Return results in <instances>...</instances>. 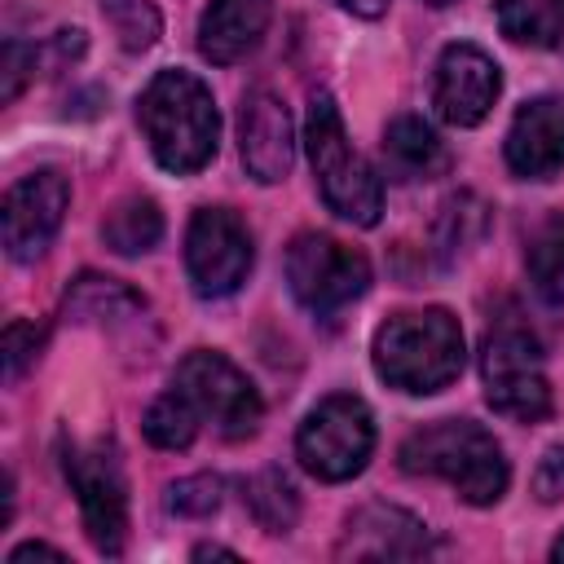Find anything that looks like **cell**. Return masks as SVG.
Returning a JSON list of instances; mask_svg holds the SVG:
<instances>
[{
  "label": "cell",
  "mask_w": 564,
  "mask_h": 564,
  "mask_svg": "<svg viewBox=\"0 0 564 564\" xmlns=\"http://www.w3.org/2000/svg\"><path fill=\"white\" fill-rule=\"evenodd\" d=\"M533 498L538 502H560L564 498V445H551L538 467H533Z\"/></svg>",
  "instance_id": "f1b7e54d"
},
{
  "label": "cell",
  "mask_w": 564,
  "mask_h": 564,
  "mask_svg": "<svg viewBox=\"0 0 564 564\" xmlns=\"http://www.w3.org/2000/svg\"><path fill=\"white\" fill-rule=\"evenodd\" d=\"M26 560H66L57 546H44V542H22L9 551V564H26Z\"/></svg>",
  "instance_id": "f546056e"
},
{
  "label": "cell",
  "mask_w": 564,
  "mask_h": 564,
  "mask_svg": "<svg viewBox=\"0 0 564 564\" xmlns=\"http://www.w3.org/2000/svg\"><path fill=\"white\" fill-rule=\"evenodd\" d=\"M489 229V207L476 198V194H454L445 198L441 207V220H436V251L445 260H458L463 251H471Z\"/></svg>",
  "instance_id": "cb8c5ba5"
},
{
  "label": "cell",
  "mask_w": 564,
  "mask_h": 564,
  "mask_svg": "<svg viewBox=\"0 0 564 564\" xmlns=\"http://www.w3.org/2000/svg\"><path fill=\"white\" fill-rule=\"evenodd\" d=\"M172 388H181L189 397V405L198 410V419L212 423L225 441L256 436V427L264 419V401H260L256 383L225 352H212V348L185 352L172 375Z\"/></svg>",
  "instance_id": "ba28073f"
},
{
  "label": "cell",
  "mask_w": 564,
  "mask_h": 564,
  "mask_svg": "<svg viewBox=\"0 0 564 564\" xmlns=\"http://www.w3.org/2000/svg\"><path fill=\"white\" fill-rule=\"evenodd\" d=\"M304 145H308V167L317 181L322 203L348 220V225H379L383 212V181L375 176V167L352 150L339 106L326 88H317L308 97V119H304Z\"/></svg>",
  "instance_id": "277c9868"
},
{
  "label": "cell",
  "mask_w": 564,
  "mask_h": 564,
  "mask_svg": "<svg viewBox=\"0 0 564 564\" xmlns=\"http://www.w3.org/2000/svg\"><path fill=\"white\" fill-rule=\"evenodd\" d=\"M286 282L308 313L330 317L370 291V260L357 247L308 229V234H295L286 247Z\"/></svg>",
  "instance_id": "52a82bcc"
},
{
  "label": "cell",
  "mask_w": 564,
  "mask_h": 564,
  "mask_svg": "<svg viewBox=\"0 0 564 564\" xmlns=\"http://www.w3.org/2000/svg\"><path fill=\"white\" fill-rule=\"evenodd\" d=\"M35 62H40V53H35L31 44L4 40V62H0V97H4V101H13V97L22 93V84L31 79Z\"/></svg>",
  "instance_id": "83f0119b"
},
{
  "label": "cell",
  "mask_w": 564,
  "mask_h": 564,
  "mask_svg": "<svg viewBox=\"0 0 564 564\" xmlns=\"http://www.w3.org/2000/svg\"><path fill=\"white\" fill-rule=\"evenodd\" d=\"M427 4H454V0H427Z\"/></svg>",
  "instance_id": "836d02e7"
},
{
  "label": "cell",
  "mask_w": 564,
  "mask_h": 564,
  "mask_svg": "<svg viewBox=\"0 0 564 564\" xmlns=\"http://www.w3.org/2000/svg\"><path fill=\"white\" fill-rule=\"evenodd\" d=\"M485 401L494 414L516 423H542L551 414V383L542 375V344L520 322H498L480 344Z\"/></svg>",
  "instance_id": "8992f818"
},
{
  "label": "cell",
  "mask_w": 564,
  "mask_h": 564,
  "mask_svg": "<svg viewBox=\"0 0 564 564\" xmlns=\"http://www.w3.org/2000/svg\"><path fill=\"white\" fill-rule=\"evenodd\" d=\"M101 238H106V247L115 256H145V251H154L159 238H163V212H159V203L145 198V194L119 198L106 212V220H101Z\"/></svg>",
  "instance_id": "ac0fdd59"
},
{
  "label": "cell",
  "mask_w": 564,
  "mask_h": 564,
  "mask_svg": "<svg viewBox=\"0 0 564 564\" xmlns=\"http://www.w3.org/2000/svg\"><path fill=\"white\" fill-rule=\"evenodd\" d=\"M40 344H44V326L26 322V317H13L0 335V357H4V383H18L22 370L40 357Z\"/></svg>",
  "instance_id": "4316f807"
},
{
  "label": "cell",
  "mask_w": 564,
  "mask_h": 564,
  "mask_svg": "<svg viewBox=\"0 0 564 564\" xmlns=\"http://www.w3.org/2000/svg\"><path fill=\"white\" fill-rule=\"evenodd\" d=\"M494 13L511 44L551 48L564 40V0H494Z\"/></svg>",
  "instance_id": "d6986e66"
},
{
  "label": "cell",
  "mask_w": 564,
  "mask_h": 564,
  "mask_svg": "<svg viewBox=\"0 0 564 564\" xmlns=\"http://www.w3.org/2000/svg\"><path fill=\"white\" fill-rule=\"evenodd\" d=\"M529 282L546 304H564V212H551L529 234Z\"/></svg>",
  "instance_id": "7402d4cb"
},
{
  "label": "cell",
  "mask_w": 564,
  "mask_h": 564,
  "mask_svg": "<svg viewBox=\"0 0 564 564\" xmlns=\"http://www.w3.org/2000/svg\"><path fill=\"white\" fill-rule=\"evenodd\" d=\"M198 427H203V419H198V410L189 405V397L181 388H167L159 401H150V410L141 419L145 441L159 445V449H189Z\"/></svg>",
  "instance_id": "603a6c76"
},
{
  "label": "cell",
  "mask_w": 564,
  "mask_h": 564,
  "mask_svg": "<svg viewBox=\"0 0 564 564\" xmlns=\"http://www.w3.org/2000/svg\"><path fill=\"white\" fill-rule=\"evenodd\" d=\"M212 555H220V560H238V555L225 551V546H194V560H212Z\"/></svg>",
  "instance_id": "1f68e13d"
},
{
  "label": "cell",
  "mask_w": 564,
  "mask_h": 564,
  "mask_svg": "<svg viewBox=\"0 0 564 564\" xmlns=\"http://www.w3.org/2000/svg\"><path fill=\"white\" fill-rule=\"evenodd\" d=\"M502 93V70L480 44H445L432 70V106L454 128H476Z\"/></svg>",
  "instance_id": "7c38bea8"
},
{
  "label": "cell",
  "mask_w": 564,
  "mask_h": 564,
  "mask_svg": "<svg viewBox=\"0 0 564 564\" xmlns=\"http://www.w3.org/2000/svg\"><path fill=\"white\" fill-rule=\"evenodd\" d=\"M507 167L524 181H546L564 167V97H533L516 110L507 141Z\"/></svg>",
  "instance_id": "9a60e30c"
},
{
  "label": "cell",
  "mask_w": 564,
  "mask_h": 564,
  "mask_svg": "<svg viewBox=\"0 0 564 564\" xmlns=\"http://www.w3.org/2000/svg\"><path fill=\"white\" fill-rule=\"evenodd\" d=\"M256 264L251 229L229 207H198L185 229V273L194 295L225 300L234 295Z\"/></svg>",
  "instance_id": "9c48e42d"
},
{
  "label": "cell",
  "mask_w": 564,
  "mask_h": 564,
  "mask_svg": "<svg viewBox=\"0 0 564 564\" xmlns=\"http://www.w3.org/2000/svg\"><path fill=\"white\" fill-rule=\"evenodd\" d=\"M66 313H75L79 322H119V317L145 313V300L132 286H123L119 278L79 273L66 291Z\"/></svg>",
  "instance_id": "ffe728a7"
},
{
  "label": "cell",
  "mask_w": 564,
  "mask_h": 564,
  "mask_svg": "<svg viewBox=\"0 0 564 564\" xmlns=\"http://www.w3.org/2000/svg\"><path fill=\"white\" fill-rule=\"evenodd\" d=\"M273 0H212L198 18V53L216 66H234L264 40Z\"/></svg>",
  "instance_id": "2e32d148"
},
{
  "label": "cell",
  "mask_w": 564,
  "mask_h": 564,
  "mask_svg": "<svg viewBox=\"0 0 564 564\" xmlns=\"http://www.w3.org/2000/svg\"><path fill=\"white\" fill-rule=\"evenodd\" d=\"M379 154H383V172L392 181H432L449 167V150H445L441 132L419 115H397L383 128Z\"/></svg>",
  "instance_id": "e0dca14e"
},
{
  "label": "cell",
  "mask_w": 564,
  "mask_h": 564,
  "mask_svg": "<svg viewBox=\"0 0 564 564\" xmlns=\"http://www.w3.org/2000/svg\"><path fill=\"white\" fill-rule=\"evenodd\" d=\"M137 123L163 172H203L220 150V110L194 70H159L137 97Z\"/></svg>",
  "instance_id": "6da1fadb"
},
{
  "label": "cell",
  "mask_w": 564,
  "mask_h": 564,
  "mask_svg": "<svg viewBox=\"0 0 564 564\" xmlns=\"http://www.w3.org/2000/svg\"><path fill=\"white\" fill-rule=\"evenodd\" d=\"M432 551L427 524L392 502H366L348 516L339 555L348 560H419Z\"/></svg>",
  "instance_id": "5bb4252c"
},
{
  "label": "cell",
  "mask_w": 564,
  "mask_h": 564,
  "mask_svg": "<svg viewBox=\"0 0 564 564\" xmlns=\"http://www.w3.org/2000/svg\"><path fill=\"white\" fill-rule=\"evenodd\" d=\"M238 154L251 181L278 185L295 163V123L278 93L251 88L238 110Z\"/></svg>",
  "instance_id": "4fadbf2b"
},
{
  "label": "cell",
  "mask_w": 564,
  "mask_h": 564,
  "mask_svg": "<svg viewBox=\"0 0 564 564\" xmlns=\"http://www.w3.org/2000/svg\"><path fill=\"white\" fill-rule=\"evenodd\" d=\"M242 502L264 533H291L300 520V489L282 467H264L242 485Z\"/></svg>",
  "instance_id": "44dd1931"
},
{
  "label": "cell",
  "mask_w": 564,
  "mask_h": 564,
  "mask_svg": "<svg viewBox=\"0 0 564 564\" xmlns=\"http://www.w3.org/2000/svg\"><path fill=\"white\" fill-rule=\"evenodd\" d=\"M62 471L75 489L88 542L101 555H119L128 538V485H123L119 458L106 445H66Z\"/></svg>",
  "instance_id": "30bf717a"
},
{
  "label": "cell",
  "mask_w": 564,
  "mask_h": 564,
  "mask_svg": "<svg viewBox=\"0 0 564 564\" xmlns=\"http://www.w3.org/2000/svg\"><path fill=\"white\" fill-rule=\"evenodd\" d=\"M370 454H375V414L352 392L322 397L295 432L300 467L326 485H339V480H352L357 471H366Z\"/></svg>",
  "instance_id": "5b68a950"
},
{
  "label": "cell",
  "mask_w": 564,
  "mask_h": 564,
  "mask_svg": "<svg viewBox=\"0 0 564 564\" xmlns=\"http://www.w3.org/2000/svg\"><path fill=\"white\" fill-rule=\"evenodd\" d=\"M463 326L449 308H401L392 313L370 344V361L375 375L410 397H427L441 392L458 379L463 370Z\"/></svg>",
  "instance_id": "3957f363"
},
{
  "label": "cell",
  "mask_w": 564,
  "mask_h": 564,
  "mask_svg": "<svg viewBox=\"0 0 564 564\" xmlns=\"http://www.w3.org/2000/svg\"><path fill=\"white\" fill-rule=\"evenodd\" d=\"M551 560H555V564H564V533L555 538V546H551Z\"/></svg>",
  "instance_id": "d6a6232c"
},
{
  "label": "cell",
  "mask_w": 564,
  "mask_h": 564,
  "mask_svg": "<svg viewBox=\"0 0 564 564\" xmlns=\"http://www.w3.org/2000/svg\"><path fill=\"white\" fill-rule=\"evenodd\" d=\"M220 476H212V471H194V476H181L176 485H167V511L172 516H189V520H198V516H212L216 507H220Z\"/></svg>",
  "instance_id": "484cf974"
},
{
  "label": "cell",
  "mask_w": 564,
  "mask_h": 564,
  "mask_svg": "<svg viewBox=\"0 0 564 564\" xmlns=\"http://www.w3.org/2000/svg\"><path fill=\"white\" fill-rule=\"evenodd\" d=\"M397 458H401V471L436 476L471 507H494L511 485V467H507L498 436L480 427L476 419L423 423L401 441Z\"/></svg>",
  "instance_id": "7a4b0ae2"
},
{
  "label": "cell",
  "mask_w": 564,
  "mask_h": 564,
  "mask_svg": "<svg viewBox=\"0 0 564 564\" xmlns=\"http://www.w3.org/2000/svg\"><path fill=\"white\" fill-rule=\"evenodd\" d=\"M66 207H70V181L57 167H40V172L22 176L18 185H9V194L0 203L9 260H18V264L40 260L48 251V242L57 238Z\"/></svg>",
  "instance_id": "8fae6325"
},
{
  "label": "cell",
  "mask_w": 564,
  "mask_h": 564,
  "mask_svg": "<svg viewBox=\"0 0 564 564\" xmlns=\"http://www.w3.org/2000/svg\"><path fill=\"white\" fill-rule=\"evenodd\" d=\"M335 4H339L344 13H352V18H383L392 0H335Z\"/></svg>",
  "instance_id": "4dcf8cb0"
},
{
  "label": "cell",
  "mask_w": 564,
  "mask_h": 564,
  "mask_svg": "<svg viewBox=\"0 0 564 564\" xmlns=\"http://www.w3.org/2000/svg\"><path fill=\"white\" fill-rule=\"evenodd\" d=\"M101 18L110 22L123 53H145L163 31V18L150 0H101Z\"/></svg>",
  "instance_id": "d4e9b609"
}]
</instances>
